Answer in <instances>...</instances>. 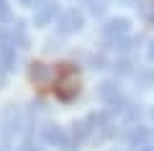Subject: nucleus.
<instances>
[{"mask_svg": "<svg viewBox=\"0 0 154 151\" xmlns=\"http://www.w3.org/2000/svg\"><path fill=\"white\" fill-rule=\"evenodd\" d=\"M141 13H144V18H146L149 23H154V0H146V3H144Z\"/></svg>", "mask_w": 154, "mask_h": 151, "instance_id": "2", "label": "nucleus"}, {"mask_svg": "<svg viewBox=\"0 0 154 151\" xmlns=\"http://www.w3.org/2000/svg\"><path fill=\"white\" fill-rule=\"evenodd\" d=\"M152 59H154V44H152Z\"/></svg>", "mask_w": 154, "mask_h": 151, "instance_id": "3", "label": "nucleus"}, {"mask_svg": "<svg viewBox=\"0 0 154 151\" xmlns=\"http://www.w3.org/2000/svg\"><path fill=\"white\" fill-rule=\"evenodd\" d=\"M152 120H154V110H152Z\"/></svg>", "mask_w": 154, "mask_h": 151, "instance_id": "4", "label": "nucleus"}, {"mask_svg": "<svg viewBox=\"0 0 154 151\" xmlns=\"http://www.w3.org/2000/svg\"><path fill=\"white\" fill-rule=\"evenodd\" d=\"M146 151H154V149H146Z\"/></svg>", "mask_w": 154, "mask_h": 151, "instance_id": "5", "label": "nucleus"}, {"mask_svg": "<svg viewBox=\"0 0 154 151\" xmlns=\"http://www.w3.org/2000/svg\"><path fill=\"white\" fill-rule=\"evenodd\" d=\"M49 87L54 90V95L64 103L75 100L80 95V69L75 64H57L51 67V77H49Z\"/></svg>", "mask_w": 154, "mask_h": 151, "instance_id": "1", "label": "nucleus"}]
</instances>
